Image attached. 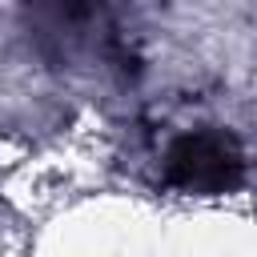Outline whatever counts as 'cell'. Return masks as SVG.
<instances>
[{"label":"cell","instance_id":"cell-1","mask_svg":"<svg viewBox=\"0 0 257 257\" xmlns=\"http://www.w3.org/2000/svg\"><path fill=\"white\" fill-rule=\"evenodd\" d=\"M165 177L173 189L197 193V197L233 193L245 177V153L233 133L197 128V133H185L181 141H173V149L165 157Z\"/></svg>","mask_w":257,"mask_h":257}]
</instances>
